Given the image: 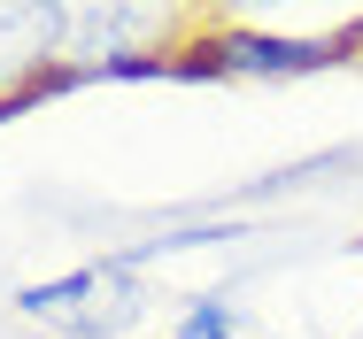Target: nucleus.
Here are the masks:
<instances>
[{
	"mask_svg": "<svg viewBox=\"0 0 363 339\" xmlns=\"http://www.w3.org/2000/svg\"><path fill=\"white\" fill-rule=\"evenodd\" d=\"M16 309H23L31 324L70 332V339H124L140 324L147 293H140V277H132V255H108V263H85V270H70V277L23 285Z\"/></svg>",
	"mask_w": 363,
	"mask_h": 339,
	"instance_id": "obj_1",
	"label": "nucleus"
},
{
	"mask_svg": "<svg viewBox=\"0 0 363 339\" xmlns=\"http://www.w3.org/2000/svg\"><path fill=\"white\" fill-rule=\"evenodd\" d=\"M178 54H201L194 77H309V69L348 62L356 39H271V31H240V23H224L209 47H178Z\"/></svg>",
	"mask_w": 363,
	"mask_h": 339,
	"instance_id": "obj_2",
	"label": "nucleus"
},
{
	"mask_svg": "<svg viewBox=\"0 0 363 339\" xmlns=\"http://www.w3.org/2000/svg\"><path fill=\"white\" fill-rule=\"evenodd\" d=\"M55 69V8H0V100Z\"/></svg>",
	"mask_w": 363,
	"mask_h": 339,
	"instance_id": "obj_3",
	"label": "nucleus"
},
{
	"mask_svg": "<svg viewBox=\"0 0 363 339\" xmlns=\"http://www.w3.org/2000/svg\"><path fill=\"white\" fill-rule=\"evenodd\" d=\"M178 339H255V332L240 324V309H232V301L209 293V301H194V309L178 316Z\"/></svg>",
	"mask_w": 363,
	"mask_h": 339,
	"instance_id": "obj_4",
	"label": "nucleus"
}]
</instances>
